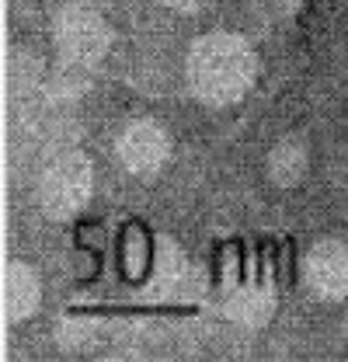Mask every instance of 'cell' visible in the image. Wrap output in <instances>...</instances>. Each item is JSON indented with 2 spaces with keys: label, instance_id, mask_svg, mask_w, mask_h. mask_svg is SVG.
I'll use <instances>...</instances> for the list:
<instances>
[{
  "label": "cell",
  "instance_id": "6da1fadb",
  "mask_svg": "<svg viewBox=\"0 0 348 362\" xmlns=\"http://www.w3.org/2000/svg\"><path fill=\"white\" fill-rule=\"evenodd\" d=\"M261 70L255 45L237 32H206L185 56V81L195 101L209 108H226L248 98Z\"/></svg>",
  "mask_w": 348,
  "mask_h": 362
},
{
  "label": "cell",
  "instance_id": "7a4b0ae2",
  "mask_svg": "<svg viewBox=\"0 0 348 362\" xmlns=\"http://www.w3.org/2000/svg\"><path fill=\"white\" fill-rule=\"evenodd\" d=\"M52 45H56L63 63L91 70V66H98L108 56L112 28L94 7L70 0V4H63L52 14Z\"/></svg>",
  "mask_w": 348,
  "mask_h": 362
},
{
  "label": "cell",
  "instance_id": "3957f363",
  "mask_svg": "<svg viewBox=\"0 0 348 362\" xmlns=\"http://www.w3.org/2000/svg\"><path fill=\"white\" fill-rule=\"evenodd\" d=\"M94 195V168L84 153H59L39 178V206L52 220H70Z\"/></svg>",
  "mask_w": 348,
  "mask_h": 362
},
{
  "label": "cell",
  "instance_id": "277c9868",
  "mask_svg": "<svg viewBox=\"0 0 348 362\" xmlns=\"http://www.w3.org/2000/svg\"><path fill=\"white\" fill-rule=\"evenodd\" d=\"M115 157L136 178H153L171 160V136L157 119H129L115 136Z\"/></svg>",
  "mask_w": 348,
  "mask_h": 362
},
{
  "label": "cell",
  "instance_id": "5b68a950",
  "mask_svg": "<svg viewBox=\"0 0 348 362\" xmlns=\"http://www.w3.org/2000/svg\"><path fill=\"white\" fill-rule=\"evenodd\" d=\"M303 286L324 303L348 296V240L320 237L303 255Z\"/></svg>",
  "mask_w": 348,
  "mask_h": 362
},
{
  "label": "cell",
  "instance_id": "8992f818",
  "mask_svg": "<svg viewBox=\"0 0 348 362\" xmlns=\"http://www.w3.org/2000/svg\"><path fill=\"white\" fill-rule=\"evenodd\" d=\"M42 307V279L35 265L14 258L4 265V320L7 324H25L28 317L39 314Z\"/></svg>",
  "mask_w": 348,
  "mask_h": 362
},
{
  "label": "cell",
  "instance_id": "52a82bcc",
  "mask_svg": "<svg viewBox=\"0 0 348 362\" xmlns=\"http://www.w3.org/2000/svg\"><path fill=\"white\" fill-rule=\"evenodd\" d=\"M272 185L279 188H296L310 171V146H306L300 136H286L279 139L272 150H268V164H265Z\"/></svg>",
  "mask_w": 348,
  "mask_h": 362
},
{
  "label": "cell",
  "instance_id": "ba28073f",
  "mask_svg": "<svg viewBox=\"0 0 348 362\" xmlns=\"http://www.w3.org/2000/svg\"><path fill=\"white\" fill-rule=\"evenodd\" d=\"M275 310V300H272V293L268 289H244V293H237L233 300H230V314L237 317L240 324H251V327H261L268 317Z\"/></svg>",
  "mask_w": 348,
  "mask_h": 362
},
{
  "label": "cell",
  "instance_id": "9c48e42d",
  "mask_svg": "<svg viewBox=\"0 0 348 362\" xmlns=\"http://www.w3.org/2000/svg\"><path fill=\"white\" fill-rule=\"evenodd\" d=\"M157 4H164V7H171V11H202V7H209L213 0H157Z\"/></svg>",
  "mask_w": 348,
  "mask_h": 362
}]
</instances>
